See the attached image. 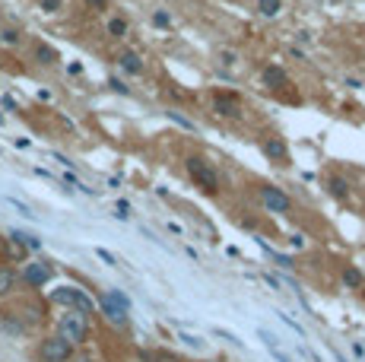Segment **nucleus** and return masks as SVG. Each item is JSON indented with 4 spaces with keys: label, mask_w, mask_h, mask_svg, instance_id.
<instances>
[{
    "label": "nucleus",
    "mask_w": 365,
    "mask_h": 362,
    "mask_svg": "<svg viewBox=\"0 0 365 362\" xmlns=\"http://www.w3.org/2000/svg\"><path fill=\"white\" fill-rule=\"evenodd\" d=\"M51 276H54V270L48 267L45 261H32V264H26V267H23L19 280H23L26 286H32V289H41L45 283H51Z\"/></svg>",
    "instance_id": "nucleus-6"
},
{
    "label": "nucleus",
    "mask_w": 365,
    "mask_h": 362,
    "mask_svg": "<svg viewBox=\"0 0 365 362\" xmlns=\"http://www.w3.org/2000/svg\"><path fill=\"white\" fill-rule=\"evenodd\" d=\"M327 191H331V197H336V200H349V181L343 175H331L327 178Z\"/></svg>",
    "instance_id": "nucleus-13"
},
{
    "label": "nucleus",
    "mask_w": 365,
    "mask_h": 362,
    "mask_svg": "<svg viewBox=\"0 0 365 362\" xmlns=\"http://www.w3.org/2000/svg\"><path fill=\"white\" fill-rule=\"evenodd\" d=\"M220 64L222 67H235L238 64V54L232 51V48H220Z\"/></svg>",
    "instance_id": "nucleus-22"
},
{
    "label": "nucleus",
    "mask_w": 365,
    "mask_h": 362,
    "mask_svg": "<svg viewBox=\"0 0 365 362\" xmlns=\"http://www.w3.org/2000/svg\"><path fill=\"white\" fill-rule=\"evenodd\" d=\"M115 217L118 219H128L130 217V204H128V200H118V204H115Z\"/></svg>",
    "instance_id": "nucleus-24"
},
{
    "label": "nucleus",
    "mask_w": 365,
    "mask_h": 362,
    "mask_svg": "<svg viewBox=\"0 0 365 362\" xmlns=\"http://www.w3.org/2000/svg\"><path fill=\"white\" fill-rule=\"evenodd\" d=\"M51 302L54 305H64L67 311H80V315H93L96 311V302L86 296L83 289H76V286H61V289H54L51 292Z\"/></svg>",
    "instance_id": "nucleus-3"
},
{
    "label": "nucleus",
    "mask_w": 365,
    "mask_h": 362,
    "mask_svg": "<svg viewBox=\"0 0 365 362\" xmlns=\"http://www.w3.org/2000/svg\"><path fill=\"white\" fill-rule=\"evenodd\" d=\"M16 283H19V274H16V270H0V299L10 296V292L16 289Z\"/></svg>",
    "instance_id": "nucleus-15"
},
{
    "label": "nucleus",
    "mask_w": 365,
    "mask_h": 362,
    "mask_svg": "<svg viewBox=\"0 0 365 362\" xmlns=\"http://www.w3.org/2000/svg\"><path fill=\"white\" fill-rule=\"evenodd\" d=\"M10 239H16V242H19V245H23V248H26V252H38V248H41V242H38V239H35V235H29V232H13V235H10Z\"/></svg>",
    "instance_id": "nucleus-19"
},
{
    "label": "nucleus",
    "mask_w": 365,
    "mask_h": 362,
    "mask_svg": "<svg viewBox=\"0 0 365 362\" xmlns=\"http://www.w3.org/2000/svg\"><path fill=\"white\" fill-rule=\"evenodd\" d=\"M93 10H108V0H86Z\"/></svg>",
    "instance_id": "nucleus-30"
},
{
    "label": "nucleus",
    "mask_w": 365,
    "mask_h": 362,
    "mask_svg": "<svg viewBox=\"0 0 365 362\" xmlns=\"http://www.w3.org/2000/svg\"><path fill=\"white\" fill-rule=\"evenodd\" d=\"M261 150H264V156L270 159V162H277V165H286V162H289V146L279 140V137H270V140H264Z\"/></svg>",
    "instance_id": "nucleus-9"
},
{
    "label": "nucleus",
    "mask_w": 365,
    "mask_h": 362,
    "mask_svg": "<svg viewBox=\"0 0 365 362\" xmlns=\"http://www.w3.org/2000/svg\"><path fill=\"white\" fill-rule=\"evenodd\" d=\"M0 41H4V45H16V41H19V32H16V29H4V32H0Z\"/></svg>",
    "instance_id": "nucleus-25"
},
{
    "label": "nucleus",
    "mask_w": 365,
    "mask_h": 362,
    "mask_svg": "<svg viewBox=\"0 0 365 362\" xmlns=\"http://www.w3.org/2000/svg\"><path fill=\"white\" fill-rule=\"evenodd\" d=\"M38 6H41L45 13H58L61 6H64V0H38Z\"/></svg>",
    "instance_id": "nucleus-23"
},
{
    "label": "nucleus",
    "mask_w": 365,
    "mask_h": 362,
    "mask_svg": "<svg viewBox=\"0 0 365 362\" xmlns=\"http://www.w3.org/2000/svg\"><path fill=\"white\" fill-rule=\"evenodd\" d=\"M99 309H102V315L108 318V321L115 324V327H121V331L130 324V311L124 309V305H118L115 299L108 296V292H102V296H99Z\"/></svg>",
    "instance_id": "nucleus-7"
},
{
    "label": "nucleus",
    "mask_w": 365,
    "mask_h": 362,
    "mask_svg": "<svg viewBox=\"0 0 365 362\" xmlns=\"http://www.w3.org/2000/svg\"><path fill=\"white\" fill-rule=\"evenodd\" d=\"M96 254H99V257H102V261H105V264H111V267H115V264H118V257H115V254H111V252H105V248H96Z\"/></svg>",
    "instance_id": "nucleus-27"
},
{
    "label": "nucleus",
    "mask_w": 365,
    "mask_h": 362,
    "mask_svg": "<svg viewBox=\"0 0 365 362\" xmlns=\"http://www.w3.org/2000/svg\"><path fill=\"white\" fill-rule=\"evenodd\" d=\"M108 296H111V299H115V302H118V305H124V309H128V311H130V299H128V296H124V292L111 289V292H108Z\"/></svg>",
    "instance_id": "nucleus-26"
},
{
    "label": "nucleus",
    "mask_w": 365,
    "mask_h": 362,
    "mask_svg": "<svg viewBox=\"0 0 365 362\" xmlns=\"http://www.w3.org/2000/svg\"><path fill=\"white\" fill-rule=\"evenodd\" d=\"M6 252H10V257H13V261H23V257H26V248L19 245L16 239H6Z\"/></svg>",
    "instance_id": "nucleus-21"
},
{
    "label": "nucleus",
    "mask_w": 365,
    "mask_h": 362,
    "mask_svg": "<svg viewBox=\"0 0 365 362\" xmlns=\"http://www.w3.org/2000/svg\"><path fill=\"white\" fill-rule=\"evenodd\" d=\"M0 245H4V239H0Z\"/></svg>",
    "instance_id": "nucleus-31"
},
{
    "label": "nucleus",
    "mask_w": 365,
    "mask_h": 362,
    "mask_svg": "<svg viewBox=\"0 0 365 362\" xmlns=\"http://www.w3.org/2000/svg\"><path fill=\"white\" fill-rule=\"evenodd\" d=\"M153 362H181V359H178V356H172V353H159V356L153 359Z\"/></svg>",
    "instance_id": "nucleus-29"
},
{
    "label": "nucleus",
    "mask_w": 365,
    "mask_h": 362,
    "mask_svg": "<svg viewBox=\"0 0 365 362\" xmlns=\"http://www.w3.org/2000/svg\"><path fill=\"white\" fill-rule=\"evenodd\" d=\"M153 26H156V29H172V16H168V10L153 13Z\"/></svg>",
    "instance_id": "nucleus-20"
},
{
    "label": "nucleus",
    "mask_w": 365,
    "mask_h": 362,
    "mask_svg": "<svg viewBox=\"0 0 365 362\" xmlns=\"http://www.w3.org/2000/svg\"><path fill=\"white\" fill-rule=\"evenodd\" d=\"M257 194H261V204H264L270 213H277V217H289V213H292V197L283 191V187H277V185H261V187H257Z\"/></svg>",
    "instance_id": "nucleus-4"
},
{
    "label": "nucleus",
    "mask_w": 365,
    "mask_h": 362,
    "mask_svg": "<svg viewBox=\"0 0 365 362\" xmlns=\"http://www.w3.org/2000/svg\"><path fill=\"white\" fill-rule=\"evenodd\" d=\"M279 10H283V0H257V13L267 19L279 16Z\"/></svg>",
    "instance_id": "nucleus-18"
},
{
    "label": "nucleus",
    "mask_w": 365,
    "mask_h": 362,
    "mask_svg": "<svg viewBox=\"0 0 365 362\" xmlns=\"http://www.w3.org/2000/svg\"><path fill=\"white\" fill-rule=\"evenodd\" d=\"M58 337H64L70 346L83 343L89 337V315H80V311H64L58 321Z\"/></svg>",
    "instance_id": "nucleus-2"
},
{
    "label": "nucleus",
    "mask_w": 365,
    "mask_h": 362,
    "mask_svg": "<svg viewBox=\"0 0 365 362\" xmlns=\"http://www.w3.org/2000/svg\"><path fill=\"white\" fill-rule=\"evenodd\" d=\"M185 169H187V175H191V181L200 187V191L220 194V175H216V169L203 156H187L185 159Z\"/></svg>",
    "instance_id": "nucleus-1"
},
{
    "label": "nucleus",
    "mask_w": 365,
    "mask_h": 362,
    "mask_svg": "<svg viewBox=\"0 0 365 362\" xmlns=\"http://www.w3.org/2000/svg\"><path fill=\"white\" fill-rule=\"evenodd\" d=\"M118 67H121L124 73H130V76H143V71H146L143 58H140L137 51H121L118 54Z\"/></svg>",
    "instance_id": "nucleus-10"
},
{
    "label": "nucleus",
    "mask_w": 365,
    "mask_h": 362,
    "mask_svg": "<svg viewBox=\"0 0 365 362\" xmlns=\"http://www.w3.org/2000/svg\"><path fill=\"white\" fill-rule=\"evenodd\" d=\"M128 32H130V26H128V19L124 16H111L108 19V36L111 38H128Z\"/></svg>",
    "instance_id": "nucleus-17"
},
{
    "label": "nucleus",
    "mask_w": 365,
    "mask_h": 362,
    "mask_svg": "<svg viewBox=\"0 0 365 362\" xmlns=\"http://www.w3.org/2000/svg\"><path fill=\"white\" fill-rule=\"evenodd\" d=\"M340 280H343V286H346V289H362V286H365L362 270H359V267H353V264H346V267H343Z\"/></svg>",
    "instance_id": "nucleus-12"
},
{
    "label": "nucleus",
    "mask_w": 365,
    "mask_h": 362,
    "mask_svg": "<svg viewBox=\"0 0 365 362\" xmlns=\"http://www.w3.org/2000/svg\"><path fill=\"white\" fill-rule=\"evenodd\" d=\"M261 76H264V83H267L270 89H286V86H289V73H286L283 67H277V64L264 67Z\"/></svg>",
    "instance_id": "nucleus-11"
},
{
    "label": "nucleus",
    "mask_w": 365,
    "mask_h": 362,
    "mask_svg": "<svg viewBox=\"0 0 365 362\" xmlns=\"http://www.w3.org/2000/svg\"><path fill=\"white\" fill-rule=\"evenodd\" d=\"M213 111H216L220 118H242V115H245V105L235 99V95L220 93V95L213 99Z\"/></svg>",
    "instance_id": "nucleus-8"
},
{
    "label": "nucleus",
    "mask_w": 365,
    "mask_h": 362,
    "mask_svg": "<svg viewBox=\"0 0 365 362\" xmlns=\"http://www.w3.org/2000/svg\"><path fill=\"white\" fill-rule=\"evenodd\" d=\"M257 333H261V340L267 343V350H270V356H273V359H277V362H292V359L286 356L283 350H279V343H277V337H273V333H267L264 327H261V331H257Z\"/></svg>",
    "instance_id": "nucleus-14"
},
{
    "label": "nucleus",
    "mask_w": 365,
    "mask_h": 362,
    "mask_svg": "<svg viewBox=\"0 0 365 362\" xmlns=\"http://www.w3.org/2000/svg\"><path fill=\"white\" fill-rule=\"evenodd\" d=\"M35 61H38V64H45V67H51V64H58V51H54V48H48V45H35Z\"/></svg>",
    "instance_id": "nucleus-16"
},
{
    "label": "nucleus",
    "mask_w": 365,
    "mask_h": 362,
    "mask_svg": "<svg viewBox=\"0 0 365 362\" xmlns=\"http://www.w3.org/2000/svg\"><path fill=\"white\" fill-rule=\"evenodd\" d=\"M181 340H185L187 346H197V350L203 346V340H200V337H194V333H181Z\"/></svg>",
    "instance_id": "nucleus-28"
},
{
    "label": "nucleus",
    "mask_w": 365,
    "mask_h": 362,
    "mask_svg": "<svg viewBox=\"0 0 365 362\" xmlns=\"http://www.w3.org/2000/svg\"><path fill=\"white\" fill-rule=\"evenodd\" d=\"M73 359V346L67 343L64 337H45L38 346V362H70Z\"/></svg>",
    "instance_id": "nucleus-5"
}]
</instances>
